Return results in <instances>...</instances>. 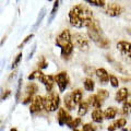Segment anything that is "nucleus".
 I'll return each instance as SVG.
<instances>
[{
    "label": "nucleus",
    "mask_w": 131,
    "mask_h": 131,
    "mask_svg": "<svg viewBox=\"0 0 131 131\" xmlns=\"http://www.w3.org/2000/svg\"><path fill=\"white\" fill-rule=\"evenodd\" d=\"M68 19L70 24L75 28L88 27L89 24L93 21V12L85 5L73 6L68 13Z\"/></svg>",
    "instance_id": "f257e3e1"
},
{
    "label": "nucleus",
    "mask_w": 131,
    "mask_h": 131,
    "mask_svg": "<svg viewBox=\"0 0 131 131\" xmlns=\"http://www.w3.org/2000/svg\"><path fill=\"white\" fill-rule=\"evenodd\" d=\"M88 28V36L92 42L96 45L97 47L107 49L110 46V40L106 37L105 34L103 33V30L97 20L93 19V21L89 24Z\"/></svg>",
    "instance_id": "f03ea898"
},
{
    "label": "nucleus",
    "mask_w": 131,
    "mask_h": 131,
    "mask_svg": "<svg viewBox=\"0 0 131 131\" xmlns=\"http://www.w3.org/2000/svg\"><path fill=\"white\" fill-rule=\"evenodd\" d=\"M56 45L60 48V56L63 60L70 59L74 50V45L72 43V34L68 28L62 30V32L56 37Z\"/></svg>",
    "instance_id": "7ed1b4c3"
},
{
    "label": "nucleus",
    "mask_w": 131,
    "mask_h": 131,
    "mask_svg": "<svg viewBox=\"0 0 131 131\" xmlns=\"http://www.w3.org/2000/svg\"><path fill=\"white\" fill-rule=\"evenodd\" d=\"M43 101H44V109L46 112H56L57 109H59L60 97L56 92L52 91L48 95L44 96Z\"/></svg>",
    "instance_id": "20e7f679"
},
{
    "label": "nucleus",
    "mask_w": 131,
    "mask_h": 131,
    "mask_svg": "<svg viewBox=\"0 0 131 131\" xmlns=\"http://www.w3.org/2000/svg\"><path fill=\"white\" fill-rule=\"evenodd\" d=\"M72 43L77 48H79L82 51H86L90 48L89 39L82 33H74V34H72Z\"/></svg>",
    "instance_id": "39448f33"
},
{
    "label": "nucleus",
    "mask_w": 131,
    "mask_h": 131,
    "mask_svg": "<svg viewBox=\"0 0 131 131\" xmlns=\"http://www.w3.org/2000/svg\"><path fill=\"white\" fill-rule=\"evenodd\" d=\"M117 50L120 52V55L131 63V43L127 40H119L116 45Z\"/></svg>",
    "instance_id": "423d86ee"
},
{
    "label": "nucleus",
    "mask_w": 131,
    "mask_h": 131,
    "mask_svg": "<svg viewBox=\"0 0 131 131\" xmlns=\"http://www.w3.org/2000/svg\"><path fill=\"white\" fill-rule=\"evenodd\" d=\"M38 92V85L33 83V82H31V83H28L26 85L25 88V91H24V93H25V95H24L23 100H22V103L24 105H27V104H31L33 102V96L35 95L36 93Z\"/></svg>",
    "instance_id": "0eeeda50"
},
{
    "label": "nucleus",
    "mask_w": 131,
    "mask_h": 131,
    "mask_svg": "<svg viewBox=\"0 0 131 131\" xmlns=\"http://www.w3.org/2000/svg\"><path fill=\"white\" fill-rule=\"evenodd\" d=\"M55 82L58 85V89L60 92H64L67 88L69 86V77H68V73L66 71H61L59 73H57L55 75Z\"/></svg>",
    "instance_id": "6e6552de"
},
{
    "label": "nucleus",
    "mask_w": 131,
    "mask_h": 131,
    "mask_svg": "<svg viewBox=\"0 0 131 131\" xmlns=\"http://www.w3.org/2000/svg\"><path fill=\"white\" fill-rule=\"evenodd\" d=\"M122 12H124V8L118 3H108L104 8V13L108 16H112V18L119 16Z\"/></svg>",
    "instance_id": "1a4fd4ad"
},
{
    "label": "nucleus",
    "mask_w": 131,
    "mask_h": 131,
    "mask_svg": "<svg viewBox=\"0 0 131 131\" xmlns=\"http://www.w3.org/2000/svg\"><path fill=\"white\" fill-rule=\"evenodd\" d=\"M43 96L40 95H36L33 98V102L31 103L30 106V113L32 115H35L37 113H40L44 109V101H43Z\"/></svg>",
    "instance_id": "9d476101"
},
{
    "label": "nucleus",
    "mask_w": 131,
    "mask_h": 131,
    "mask_svg": "<svg viewBox=\"0 0 131 131\" xmlns=\"http://www.w3.org/2000/svg\"><path fill=\"white\" fill-rule=\"evenodd\" d=\"M39 82L44 84L47 93H51L52 89H54V83H56L55 75H47V74H44L43 73V75L39 78Z\"/></svg>",
    "instance_id": "9b49d317"
},
{
    "label": "nucleus",
    "mask_w": 131,
    "mask_h": 131,
    "mask_svg": "<svg viewBox=\"0 0 131 131\" xmlns=\"http://www.w3.org/2000/svg\"><path fill=\"white\" fill-rule=\"evenodd\" d=\"M73 118L71 117V115L69 114L64 108H59L58 109V117H57V120H58V124L60 126L63 125H68Z\"/></svg>",
    "instance_id": "f8f14e48"
},
{
    "label": "nucleus",
    "mask_w": 131,
    "mask_h": 131,
    "mask_svg": "<svg viewBox=\"0 0 131 131\" xmlns=\"http://www.w3.org/2000/svg\"><path fill=\"white\" fill-rule=\"evenodd\" d=\"M129 96H130L129 90L127 88H120L116 92V94H115V101H116L118 104H122L128 101Z\"/></svg>",
    "instance_id": "ddd939ff"
},
{
    "label": "nucleus",
    "mask_w": 131,
    "mask_h": 131,
    "mask_svg": "<svg viewBox=\"0 0 131 131\" xmlns=\"http://www.w3.org/2000/svg\"><path fill=\"white\" fill-rule=\"evenodd\" d=\"M95 75L97 78L98 82H100L101 84H107L109 82V74L106 69L104 68H97L95 70Z\"/></svg>",
    "instance_id": "4468645a"
},
{
    "label": "nucleus",
    "mask_w": 131,
    "mask_h": 131,
    "mask_svg": "<svg viewBox=\"0 0 131 131\" xmlns=\"http://www.w3.org/2000/svg\"><path fill=\"white\" fill-rule=\"evenodd\" d=\"M86 102H88L89 106H92V107H94L95 109L102 108V106H103V104H104V102L101 100L97 94H91V95L88 97Z\"/></svg>",
    "instance_id": "2eb2a0df"
},
{
    "label": "nucleus",
    "mask_w": 131,
    "mask_h": 131,
    "mask_svg": "<svg viewBox=\"0 0 131 131\" xmlns=\"http://www.w3.org/2000/svg\"><path fill=\"white\" fill-rule=\"evenodd\" d=\"M91 117H92V121L95 122V124H103V121L105 120L104 112L101 108L94 109L92 112V114H91Z\"/></svg>",
    "instance_id": "dca6fc26"
},
{
    "label": "nucleus",
    "mask_w": 131,
    "mask_h": 131,
    "mask_svg": "<svg viewBox=\"0 0 131 131\" xmlns=\"http://www.w3.org/2000/svg\"><path fill=\"white\" fill-rule=\"evenodd\" d=\"M63 104H64V107L67 108L68 110H74L75 109V107L78 105L75 104V102L73 101L71 92L64 95V97H63Z\"/></svg>",
    "instance_id": "f3484780"
},
{
    "label": "nucleus",
    "mask_w": 131,
    "mask_h": 131,
    "mask_svg": "<svg viewBox=\"0 0 131 131\" xmlns=\"http://www.w3.org/2000/svg\"><path fill=\"white\" fill-rule=\"evenodd\" d=\"M118 114V108L115 106H109L104 110V118L106 120H114Z\"/></svg>",
    "instance_id": "a211bd4d"
},
{
    "label": "nucleus",
    "mask_w": 131,
    "mask_h": 131,
    "mask_svg": "<svg viewBox=\"0 0 131 131\" xmlns=\"http://www.w3.org/2000/svg\"><path fill=\"white\" fill-rule=\"evenodd\" d=\"M83 86H84V90L88 92H94L95 90V82L93 81L92 78H85L83 80Z\"/></svg>",
    "instance_id": "6ab92c4d"
},
{
    "label": "nucleus",
    "mask_w": 131,
    "mask_h": 131,
    "mask_svg": "<svg viewBox=\"0 0 131 131\" xmlns=\"http://www.w3.org/2000/svg\"><path fill=\"white\" fill-rule=\"evenodd\" d=\"M71 95H72L73 101L75 102L77 105H79L81 102H83V101H82V98H83V93H82V90H80V89L73 90V91L71 92Z\"/></svg>",
    "instance_id": "aec40b11"
},
{
    "label": "nucleus",
    "mask_w": 131,
    "mask_h": 131,
    "mask_svg": "<svg viewBox=\"0 0 131 131\" xmlns=\"http://www.w3.org/2000/svg\"><path fill=\"white\" fill-rule=\"evenodd\" d=\"M89 112V104L88 102H81V103L78 105V115L80 117L85 116Z\"/></svg>",
    "instance_id": "412c9836"
},
{
    "label": "nucleus",
    "mask_w": 131,
    "mask_h": 131,
    "mask_svg": "<svg viewBox=\"0 0 131 131\" xmlns=\"http://www.w3.org/2000/svg\"><path fill=\"white\" fill-rule=\"evenodd\" d=\"M59 6H60V0H55L54 1V5H52V9L50 11V15H49V19H48V24L51 23V21L55 19V16L58 12L59 9Z\"/></svg>",
    "instance_id": "4be33fe9"
},
{
    "label": "nucleus",
    "mask_w": 131,
    "mask_h": 131,
    "mask_svg": "<svg viewBox=\"0 0 131 131\" xmlns=\"http://www.w3.org/2000/svg\"><path fill=\"white\" fill-rule=\"evenodd\" d=\"M113 126H114V128L115 129H124L125 127L127 126V119L125 117H121V118H118V119H116V120H114L113 121V124H112Z\"/></svg>",
    "instance_id": "5701e85b"
},
{
    "label": "nucleus",
    "mask_w": 131,
    "mask_h": 131,
    "mask_svg": "<svg viewBox=\"0 0 131 131\" xmlns=\"http://www.w3.org/2000/svg\"><path fill=\"white\" fill-rule=\"evenodd\" d=\"M121 113L124 116H129L131 114V102L127 101L125 103H122V106H121Z\"/></svg>",
    "instance_id": "b1692460"
},
{
    "label": "nucleus",
    "mask_w": 131,
    "mask_h": 131,
    "mask_svg": "<svg viewBox=\"0 0 131 131\" xmlns=\"http://www.w3.org/2000/svg\"><path fill=\"white\" fill-rule=\"evenodd\" d=\"M84 1L94 7H100V8L106 7V0H84Z\"/></svg>",
    "instance_id": "393cba45"
},
{
    "label": "nucleus",
    "mask_w": 131,
    "mask_h": 131,
    "mask_svg": "<svg viewBox=\"0 0 131 131\" xmlns=\"http://www.w3.org/2000/svg\"><path fill=\"white\" fill-rule=\"evenodd\" d=\"M81 124H82V119L80 117H78V118H73L67 126L69 127V128H71L72 130H74V129H78V127H80Z\"/></svg>",
    "instance_id": "a878e982"
},
{
    "label": "nucleus",
    "mask_w": 131,
    "mask_h": 131,
    "mask_svg": "<svg viewBox=\"0 0 131 131\" xmlns=\"http://www.w3.org/2000/svg\"><path fill=\"white\" fill-rule=\"evenodd\" d=\"M45 14H46V8H43V9L40 10L39 14H38V16H37V20H36V22H35V24H34V28H36V27H38V26H39V24L42 23V21H43V19H44Z\"/></svg>",
    "instance_id": "bb28decb"
},
{
    "label": "nucleus",
    "mask_w": 131,
    "mask_h": 131,
    "mask_svg": "<svg viewBox=\"0 0 131 131\" xmlns=\"http://www.w3.org/2000/svg\"><path fill=\"white\" fill-rule=\"evenodd\" d=\"M97 95L100 96V98L103 102H105V100H107V98L109 97V92L107 91V90H104V89H100L97 90Z\"/></svg>",
    "instance_id": "cd10ccee"
},
{
    "label": "nucleus",
    "mask_w": 131,
    "mask_h": 131,
    "mask_svg": "<svg viewBox=\"0 0 131 131\" xmlns=\"http://www.w3.org/2000/svg\"><path fill=\"white\" fill-rule=\"evenodd\" d=\"M43 75V72H42V70H35V71H33L30 75L27 77V79L30 80V81H33V80H35V79H37V80H39V78Z\"/></svg>",
    "instance_id": "c85d7f7f"
},
{
    "label": "nucleus",
    "mask_w": 131,
    "mask_h": 131,
    "mask_svg": "<svg viewBox=\"0 0 131 131\" xmlns=\"http://www.w3.org/2000/svg\"><path fill=\"white\" fill-rule=\"evenodd\" d=\"M22 82H23V78L20 77V78H19V81H18V88H16V93H15V101H16V102L20 101V96H21Z\"/></svg>",
    "instance_id": "c756f323"
},
{
    "label": "nucleus",
    "mask_w": 131,
    "mask_h": 131,
    "mask_svg": "<svg viewBox=\"0 0 131 131\" xmlns=\"http://www.w3.org/2000/svg\"><path fill=\"white\" fill-rule=\"evenodd\" d=\"M109 83L115 89H117L119 86V80H118V78L114 74H109Z\"/></svg>",
    "instance_id": "7c9ffc66"
},
{
    "label": "nucleus",
    "mask_w": 131,
    "mask_h": 131,
    "mask_svg": "<svg viewBox=\"0 0 131 131\" xmlns=\"http://www.w3.org/2000/svg\"><path fill=\"white\" fill-rule=\"evenodd\" d=\"M37 66H38L39 70H44V69H46L48 67V62H47V60H46V58H45L44 56L40 57V59L38 60V62H37Z\"/></svg>",
    "instance_id": "2f4dec72"
},
{
    "label": "nucleus",
    "mask_w": 131,
    "mask_h": 131,
    "mask_svg": "<svg viewBox=\"0 0 131 131\" xmlns=\"http://www.w3.org/2000/svg\"><path fill=\"white\" fill-rule=\"evenodd\" d=\"M22 57H23V54H22V52H19V54L15 56V58H14V60H13V62H12L11 69H15L16 67H18L19 63H20V61L22 60Z\"/></svg>",
    "instance_id": "473e14b6"
},
{
    "label": "nucleus",
    "mask_w": 131,
    "mask_h": 131,
    "mask_svg": "<svg viewBox=\"0 0 131 131\" xmlns=\"http://www.w3.org/2000/svg\"><path fill=\"white\" fill-rule=\"evenodd\" d=\"M82 131H96V127L91 122H88L82 126Z\"/></svg>",
    "instance_id": "72a5a7b5"
},
{
    "label": "nucleus",
    "mask_w": 131,
    "mask_h": 131,
    "mask_svg": "<svg viewBox=\"0 0 131 131\" xmlns=\"http://www.w3.org/2000/svg\"><path fill=\"white\" fill-rule=\"evenodd\" d=\"M33 37H34V34H28V35L26 36V37L22 40V43H21V44H20L19 46H18V48H19V49H22V48H23L24 46H25V45H26L28 42H30V40H31Z\"/></svg>",
    "instance_id": "f704fd0d"
},
{
    "label": "nucleus",
    "mask_w": 131,
    "mask_h": 131,
    "mask_svg": "<svg viewBox=\"0 0 131 131\" xmlns=\"http://www.w3.org/2000/svg\"><path fill=\"white\" fill-rule=\"evenodd\" d=\"M95 70L96 69H94L93 67H86L85 68V73L89 75V78L91 77V75H93V74H95Z\"/></svg>",
    "instance_id": "c9c22d12"
},
{
    "label": "nucleus",
    "mask_w": 131,
    "mask_h": 131,
    "mask_svg": "<svg viewBox=\"0 0 131 131\" xmlns=\"http://www.w3.org/2000/svg\"><path fill=\"white\" fill-rule=\"evenodd\" d=\"M10 95H11V91H10V90H7L6 92H3V93H2L1 97H0V100H1V101H5V100H7V98L9 97Z\"/></svg>",
    "instance_id": "e433bc0d"
},
{
    "label": "nucleus",
    "mask_w": 131,
    "mask_h": 131,
    "mask_svg": "<svg viewBox=\"0 0 131 131\" xmlns=\"http://www.w3.org/2000/svg\"><path fill=\"white\" fill-rule=\"evenodd\" d=\"M35 50H36V44L33 46V48H32V51L28 54V57H27V60H30L32 57H33V55H34V52H35Z\"/></svg>",
    "instance_id": "4c0bfd02"
},
{
    "label": "nucleus",
    "mask_w": 131,
    "mask_h": 131,
    "mask_svg": "<svg viewBox=\"0 0 131 131\" xmlns=\"http://www.w3.org/2000/svg\"><path fill=\"white\" fill-rule=\"evenodd\" d=\"M6 38H7V36H3V37H2L1 42H0V46H2V45H3V43L6 42Z\"/></svg>",
    "instance_id": "58836bf2"
},
{
    "label": "nucleus",
    "mask_w": 131,
    "mask_h": 131,
    "mask_svg": "<svg viewBox=\"0 0 131 131\" xmlns=\"http://www.w3.org/2000/svg\"><path fill=\"white\" fill-rule=\"evenodd\" d=\"M10 131H18V130H16V128H11Z\"/></svg>",
    "instance_id": "ea45409f"
},
{
    "label": "nucleus",
    "mask_w": 131,
    "mask_h": 131,
    "mask_svg": "<svg viewBox=\"0 0 131 131\" xmlns=\"http://www.w3.org/2000/svg\"><path fill=\"white\" fill-rule=\"evenodd\" d=\"M73 131H82V130H79V129H74Z\"/></svg>",
    "instance_id": "a19ab883"
},
{
    "label": "nucleus",
    "mask_w": 131,
    "mask_h": 131,
    "mask_svg": "<svg viewBox=\"0 0 131 131\" xmlns=\"http://www.w3.org/2000/svg\"><path fill=\"white\" fill-rule=\"evenodd\" d=\"M19 1H20V0H16V2H19Z\"/></svg>",
    "instance_id": "79ce46f5"
},
{
    "label": "nucleus",
    "mask_w": 131,
    "mask_h": 131,
    "mask_svg": "<svg viewBox=\"0 0 131 131\" xmlns=\"http://www.w3.org/2000/svg\"><path fill=\"white\" fill-rule=\"evenodd\" d=\"M129 33H130V34H131V30H130V31H129Z\"/></svg>",
    "instance_id": "37998d69"
},
{
    "label": "nucleus",
    "mask_w": 131,
    "mask_h": 131,
    "mask_svg": "<svg viewBox=\"0 0 131 131\" xmlns=\"http://www.w3.org/2000/svg\"><path fill=\"white\" fill-rule=\"evenodd\" d=\"M60 2H62V0H60Z\"/></svg>",
    "instance_id": "c03bdc74"
},
{
    "label": "nucleus",
    "mask_w": 131,
    "mask_h": 131,
    "mask_svg": "<svg viewBox=\"0 0 131 131\" xmlns=\"http://www.w3.org/2000/svg\"><path fill=\"white\" fill-rule=\"evenodd\" d=\"M48 1H51V0H48Z\"/></svg>",
    "instance_id": "a18cd8bd"
},
{
    "label": "nucleus",
    "mask_w": 131,
    "mask_h": 131,
    "mask_svg": "<svg viewBox=\"0 0 131 131\" xmlns=\"http://www.w3.org/2000/svg\"><path fill=\"white\" fill-rule=\"evenodd\" d=\"M129 131H131V128H130V130H129Z\"/></svg>",
    "instance_id": "49530a36"
},
{
    "label": "nucleus",
    "mask_w": 131,
    "mask_h": 131,
    "mask_svg": "<svg viewBox=\"0 0 131 131\" xmlns=\"http://www.w3.org/2000/svg\"><path fill=\"white\" fill-rule=\"evenodd\" d=\"M0 122H1V120H0Z\"/></svg>",
    "instance_id": "de8ad7c7"
}]
</instances>
